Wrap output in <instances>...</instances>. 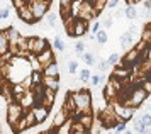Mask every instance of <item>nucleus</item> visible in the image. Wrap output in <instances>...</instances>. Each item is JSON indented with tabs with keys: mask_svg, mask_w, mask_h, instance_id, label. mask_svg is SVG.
<instances>
[{
	"mask_svg": "<svg viewBox=\"0 0 151 134\" xmlns=\"http://www.w3.org/2000/svg\"><path fill=\"white\" fill-rule=\"evenodd\" d=\"M76 105V114H93L92 112V92L87 88H80L71 92ZM75 114V115H76Z\"/></svg>",
	"mask_w": 151,
	"mask_h": 134,
	"instance_id": "1",
	"label": "nucleus"
},
{
	"mask_svg": "<svg viewBox=\"0 0 151 134\" xmlns=\"http://www.w3.org/2000/svg\"><path fill=\"white\" fill-rule=\"evenodd\" d=\"M148 95H150V94L143 88V85H137V87L132 88V92L129 94V97H127L122 104H124V105H129V107L136 109V107H139L146 99H148Z\"/></svg>",
	"mask_w": 151,
	"mask_h": 134,
	"instance_id": "2",
	"label": "nucleus"
},
{
	"mask_svg": "<svg viewBox=\"0 0 151 134\" xmlns=\"http://www.w3.org/2000/svg\"><path fill=\"white\" fill-rule=\"evenodd\" d=\"M110 105H112V109H114V112H116V115L121 119V121H131L132 117H134V114H136V109L134 107H129V105H124L122 102H119L116 99V100L109 102Z\"/></svg>",
	"mask_w": 151,
	"mask_h": 134,
	"instance_id": "3",
	"label": "nucleus"
},
{
	"mask_svg": "<svg viewBox=\"0 0 151 134\" xmlns=\"http://www.w3.org/2000/svg\"><path fill=\"white\" fill-rule=\"evenodd\" d=\"M24 112H26V109L22 107L17 100L9 102V104H7V122L10 124V128H12L19 119L24 117Z\"/></svg>",
	"mask_w": 151,
	"mask_h": 134,
	"instance_id": "4",
	"label": "nucleus"
},
{
	"mask_svg": "<svg viewBox=\"0 0 151 134\" xmlns=\"http://www.w3.org/2000/svg\"><path fill=\"white\" fill-rule=\"evenodd\" d=\"M27 46H29V53L39 54V53H42V51L49 46V41L46 39V37H37V36H32V37H27Z\"/></svg>",
	"mask_w": 151,
	"mask_h": 134,
	"instance_id": "5",
	"label": "nucleus"
},
{
	"mask_svg": "<svg viewBox=\"0 0 151 134\" xmlns=\"http://www.w3.org/2000/svg\"><path fill=\"white\" fill-rule=\"evenodd\" d=\"M29 7H31L32 15H34L36 22H37V20H41L42 17L48 14L49 4H48V2H44V0H34V2H31V4H29Z\"/></svg>",
	"mask_w": 151,
	"mask_h": 134,
	"instance_id": "6",
	"label": "nucleus"
},
{
	"mask_svg": "<svg viewBox=\"0 0 151 134\" xmlns=\"http://www.w3.org/2000/svg\"><path fill=\"white\" fill-rule=\"evenodd\" d=\"M129 75H131V68H126V66L121 65V66L114 68V71L110 73L109 78H114V80H119V81H122V83H127Z\"/></svg>",
	"mask_w": 151,
	"mask_h": 134,
	"instance_id": "7",
	"label": "nucleus"
},
{
	"mask_svg": "<svg viewBox=\"0 0 151 134\" xmlns=\"http://www.w3.org/2000/svg\"><path fill=\"white\" fill-rule=\"evenodd\" d=\"M32 114H34V117H36V122L41 124V122H44L48 119L49 107H46L44 104H36L34 107H32Z\"/></svg>",
	"mask_w": 151,
	"mask_h": 134,
	"instance_id": "8",
	"label": "nucleus"
},
{
	"mask_svg": "<svg viewBox=\"0 0 151 134\" xmlns=\"http://www.w3.org/2000/svg\"><path fill=\"white\" fill-rule=\"evenodd\" d=\"M37 56V61L41 63V66L44 68V66H48V65H51V63H55L56 61V58H55V53H53V49H51V46H48L42 53H39V54H36Z\"/></svg>",
	"mask_w": 151,
	"mask_h": 134,
	"instance_id": "9",
	"label": "nucleus"
},
{
	"mask_svg": "<svg viewBox=\"0 0 151 134\" xmlns=\"http://www.w3.org/2000/svg\"><path fill=\"white\" fill-rule=\"evenodd\" d=\"M73 31H75V37H82V36H85V34H87V32L90 31V27H88V20L76 17L75 22H73Z\"/></svg>",
	"mask_w": 151,
	"mask_h": 134,
	"instance_id": "10",
	"label": "nucleus"
},
{
	"mask_svg": "<svg viewBox=\"0 0 151 134\" xmlns=\"http://www.w3.org/2000/svg\"><path fill=\"white\" fill-rule=\"evenodd\" d=\"M73 121L78 122V124H82L87 131H90V129L93 128V124H95V121H93V114H76L75 117H73Z\"/></svg>",
	"mask_w": 151,
	"mask_h": 134,
	"instance_id": "11",
	"label": "nucleus"
},
{
	"mask_svg": "<svg viewBox=\"0 0 151 134\" xmlns=\"http://www.w3.org/2000/svg\"><path fill=\"white\" fill-rule=\"evenodd\" d=\"M17 17H19L21 20H24L26 24H34V22H36V19H34V15H32V10H31L29 4H27V5H24V7H21V9L17 10Z\"/></svg>",
	"mask_w": 151,
	"mask_h": 134,
	"instance_id": "12",
	"label": "nucleus"
},
{
	"mask_svg": "<svg viewBox=\"0 0 151 134\" xmlns=\"http://www.w3.org/2000/svg\"><path fill=\"white\" fill-rule=\"evenodd\" d=\"M68 119H71V117H70V114L61 107V109H60V110H58V112L55 114V119H53V128L58 129L60 126H63L65 122L68 121Z\"/></svg>",
	"mask_w": 151,
	"mask_h": 134,
	"instance_id": "13",
	"label": "nucleus"
},
{
	"mask_svg": "<svg viewBox=\"0 0 151 134\" xmlns=\"http://www.w3.org/2000/svg\"><path fill=\"white\" fill-rule=\"evenodd\" d=\"M42 85L46 88H49V90H55V92H58L60 90V76H42Z\"/></svg>",
	"mask_w": 151,
	"mask_h": 134,
	"instance_id": "14",
	"label": "nucleus"
},
{
	"mask_svg": "<svg viewBox=\"0 0 151 134\" xmlns=\"http://www.w3.org/2000/svg\"><path fill=\"white\" fill-rule=\"evenodd\" d=\"M19 104H21L24 109H32L36 104V99H34V94L31 92V90H27L26 94L21 97V100H19Z\"/></svg>",
	"mask_w": 151,
	"mask_h": 134,
	"instance_id": "15",
	"label": "nucleus"
},
{
	"mask_svg": "<svg viewBox=\"0 0 151 134\" xmlns=\"http://www.w3.org/2000/svg\"><path fill=\"white\" fill-rule=\"evenodd\" d=\"M132 39H134V34H131L129 31H126V32L119 37V43H121V48H122L124 51H127L131 49V44H132Z\"/></svg>",
	"mask_w": 151,
	"mask_h": 134,
	"instance_id": "16",
	"label": "nucleus"
},
{
	"mask_svg": "<svg viewBox=\"0 0 151 134\" xmlns=\"http://www.w3.org/2000/svg\"><path fill=\"white\" fill-rule=\"evenodd\" d=\"M10 44H9V37H7V31H0V56H4L5 53H9Z\"/></svg>",
	"mask_w": 151,
	"mask_h": 134,
	"instance_id": "17",
	"label": "nucleus"
},
{
	"mask_svg": "<svg viewBox=\"0 0 151 134\" xmlns=\"http://www.w3.org/2000/svg\"><path fill=\"white\" fill-rule=\"evenodd\" d=\"M42 75H46V76H60V65L58 63H51L48 66L42 68Z\"/></svg>",
	"mask_w": 151,
	"mask_h": 134,
	"instance_id": "18",
	"label": "nucleus"
},
{
	"mask_svg": "<svg viewBox=\"0 0 151 134\" xmlns=\"http://www.w3.org/2000/svg\"><path fill=\"white\" fill-rule=\"evenodd\" d=\"M55 99H56V92L55 90H49V88H46V92H44V97H42V102L41 104H44L46 107H53V104H55Z\"/></svg>",
	"mask_w": 151,
	"mask_h": 134,
	"instance_id": "19",
	"label": "nucleus"
},
{
	"mask_svg": "<svg viewBox=\"0 0 151 134\" xmlns=\"http://www.w3.org/2000/svg\"><path fill=\"white\" fill-rule=\"evenodd\" d=\"M71 131H73V119H68L63 126L56 129V134H71Z\"/></svg>",
	"mask_w": 151,
	"mask_h": 134,
	"instance_id": "20",
	"label": "nucleus"
},
{
	"mask_svg": "<svg viewBox=\"0 0 151 134\" xmlns=\"http://www.w3.org/2000/svg\"><path fill=\"white\" fill-rule=\"evenodd\" d=\"M124 14H126V19L136 20L137 19V9H136V5H126Z\"/></svg>",
	"mask_w": 151,
	"mask_h": 134,
	"instance_id": "21",
	"label": "nucleus"
},
{
	"mask_svg": "<svg viewBox=\"0 0 151 134\" xmlns=\"http://www.w3.org/2000/svg\"><path fill=\"white\" fill-rule=\"evenodd\" d=\"M139 39H143V41H146L148 44H151V22L148 24V26H144L143 29H141Z\"/></svg>",
	"mask_w": 151,
	"mask_h": 134,
	"instance_id": "22",
	"label": "nucleus"
},
{
	"mask_svg": "<svg viewBox=\"0 0 151 134\" xmlns=\"http://www.w3.org/2000/svg\"><path fill=\"white\" fill-rule=\"evenodd\" d=\"M42 71H31V81H32V87H36V85H41L42 83ZM31 87V88H32Z\"/></svg>",
	"mask_w": 151,
	"mask_h": 134,
	"instance_id": "23",
	"label": "nucleus"
},
{
	"mask_svg": "<svg viewBox=\"0 0 151 134\" xmlns=\"http://www.w3.org/2000/svg\"><path fill=\"white\" fill-rule=\"evenodd\" d=\"M83 61H85V65H88V66H92V65H95V54L92 53V51H85V53L80 56Z\"/></svg>",
	"mask_w": 151,
	"mask_h": 134,
	"instance_id": "24",
	"label": "nucleus"
},
{
	"mask_svg": "<svg viewBox=\"0 0 151 134\" xmlns=\"http://www.w3.org/2000/svg\"><path fill=\"white\" fill-rule=\"evenodd\" d=\"M134 131H136L137 134H144V133H148V128L144 126V122L141 121V117H137L136 121H134Z\"/></svg>",
	"mask_w": 151,
	"mask_h": 134,
	"instance_id": "25",
	"label": "nucleus"
},
{
	"mask_svg": "<svg viewBox=\"0 0 151 134\" xmlns=\"http://www.w3.org/2000/svg\"><path fill=\"white\" fill-rule=\"evenodd\" d=\"M53 46H55L56 51H60V53H63L65 49H66V46H65V41L60 37V36H56L55 39H53Z\"/></svg>",
	"mask_w": 151,
	"mask_h": 134,
	"instance_id": "26",
	"label": "nucleus"
},
{
	"mask_svg": "<svg viewBox=\"0 0 151 134\" xmlns=\"http://www.w3.org/2000/svg\"><path fill=\"white\" fill-rule=\"evenodd\" d=\"M95 39H97V43H100V44H105V43H107V39H109V36H107V31H105V29H100V31L95 34Z\"/></svg>",
	"mask_w": 151,
	"mask_h": 134,
	"instance_id": "27",
	"label": "nucleus"
},
{
	"mask_svg": "<svg viewBox=\"0 0 151 134\" xmlns=\"http://www.w3.org/2000/svg\"><path fill=\"white\" fill-rule=\"evenodd\" d=\"M104 80H105V76H104L102 73L100 75H92V78H90V85H92V87H99Z\"/></svg>",
	"mask_w": 151,
	"mask_h": 134,
	"instance_id": "28",
	"label": "nucleus"
},
{
	"mask_svg": "<svg viewBox=\"0 0 151 134\" xmlns=\"http://www.w3.org/2000/svg\"><path fill=\"white\" fill-rule=\"evenodd\" d=\"M71 134H90V131H87L82 124L73 121V131H71Z\"/></svg>",
	"mask_w": 151,
	"mask_h": 134,
	"instance_id": "29",
	"label": "nucleus"
},
{
	"mask_svg": "<svg viewBox=\"0 0 151 134\" xmlns=\"http://www.w3.org/2000/svg\"><path fill=\"white\" fill-rule=\"evenodd\" d=\"M109 4V0H95V4H93V9H95L97 12H102L104 9L107 7Z\"/></svg>",
	"mask_w": 151,
	"mask_h": 134,
	"instance_id": "30",
	"label": "nucleus"
},
{
	"mask_svg": "<svg viewBox=\"0 0 151 134\" xmlns=\"http://www.w3.org/2000/svg\"><path fill=\"white\" fill-rule=\"evenodd\" d=\"M107 61H109L110 66H116V65H119V63H121V56H119L117 53H112L109 58H107Z\"/></svg>",
	"mask_w": 151,
	"mask_h": 134,
	"instance_id": "31",
	"label": "nucleus"
},
{
	"mask_svg": "<svg viewBox=\"0 0 151 134\" xmlns=\"http://www.w3.org/2000/svg\"><path fill=\"white\" fill-rule=\"evenodd\" d=\"M76 71H78V61H76V60L68 61V73L70 75H75Z\"/></svg>",
	"mask_w": 151,
	"mask_h": 134,
	"instance_id": "32",
	"label": "nucleus"
},
{
	"mask_svg": "<svg viewBox=\"0 0 151 134\" xmlns=\"http://www.w3.org/2000/svg\"><path fill=\"white\" fill-rule=\"evenodd\" d=\"M92 78V73H90L88 68H83L82 71H80V81H88Z\"/></svg>",
	"mask_w": 151,
	"mask_h": 134,
	"instance_id": "33",
	"label": "nucleus"
},
{
	"mask_svg": "<svg viewBox=\"0 0 151 134\" xmlns=\"http://www.w3.org/2000/svg\"><path fill=\"white\" fill-rule=\"evenodd\" d=\"M97 66H99V71H100V73H104V71H107V70H109V61L107 60H100L99 61V63H97Z\"/></svg>",
	"mask_w": 151,
	"mask_h": 134,
	"instance_id": "34",
	"label": "nucleus"
},
{
	"mask_svg": "<svg viewBox=\"0 0 151 134\" xmlns=\"http://www.w3.org/2000/svg\"><path fill=\"white\" fill-rule=\"evenodd\" d=\"M134 48H136V49H137L141 54H143L144 51L148 49V43H146V41H143V39H139V41H137V44H136Z\"/></svg>",
	"mask_w": 151,
	"mask_h": 134,
	"instance_id": "35",
	"label": "nucleus"
},
{
	"mask_svg": "<svg viewBox=\"0 0 151 134\" xmlns=\"http://www.w3.org/2000/svg\"><path fill=\"white\" fill-rule=\"evenodd\" d=\"M75 53L78 54V56H82V54L85 53V43H83V41H78L75 44Z\"/></svg>",
	"mask_w": 151,
	"mask_h": 134,
	"instance_id": "36",
	"label": "nucleus"
},
{
	"mask_svg": "<svg viewBox=\"0 0 151 134\" xmlns=\"http://www.w3.org/2000/svg\"><path fill=\"white\" fill-rule=\"evenodd\" d=\"M76 0H60V7H66V9H73Z\"/></svg>",
	"mask_w": 151,
	"mask_h": 134,
	"instance_id": "37",
	"label": "nucleus"
},
{
	"mask_svg": "<svg viewBox=\"0 0 151 134\" xmlns=\"http://www.w3.org/2000/svg\"><path fill=\"white\" fill-rule=\"evenodd\" d=\"M141 121L144 122V126H146V128H151V114H148V112L143 114V115H141Z\"/></svg>",
	"mask_w": 151,
	"mask_h": 134,
	"instance_id": "38",
	"label": "nucleus"
},
{
	"mask_svg": "<svg viewBox=\"0 0 151 134\" xmlns=\"http://www.w3.org/2000/svg\"><path fill=\"white\" fill-rule=\"evenodd\" d=\"M10 15V7H2L0 9V19H7Z\"/></svg>",
	"mask_w": 151,
	"mask_h": 134,
	"instance_id": "39",
	"label": "nucleus"
},
{
	"mask_svg": "<svg viewBox=\"0 0 151 134\" xmlns=\"http://www.w3.org/2000/svg\"><path fill=\"white\" fill-rule=\"evenodd\" d=\"M12 5L15 7V10H19L21 7L27 5V0H12Z\"/></svg>",
	"mask_w": 151,
	"mask_h": 134,
	"instance_id": "40",
	"label": "nucleus"
},
{
	"mask_svg": "<svg viewBox=\"0 0 151 134\" xmlns=\"http://www.w3.org/2000/svg\"><path fill=\"white\" fill-rule=\"evenodd\" d=\"M126 129H127V122L126 121H121L119 122V124H117V128H116V133H124V131H126Z\"/></svg>",
	"mask_w": 151,
	"mask_h": 134,
	"instance_id": "41",
	"label": "nucleus"
},
{
	"mask_svg": "<svg viewBox=\"0 0 151 134\" xmlns=\"http://www.w3.org/2000/svg\"><path fill=\"white\" fill-rule=\"evenodd\" d=\"M46 22H48V26H55V24H56V14L49 12L48 17H46Z\"/></svg>",
	"mask_w": 151,
	"mask_h": 134,
	"instance_id": "42",
	"label": "nucleus"
},
{
	"mask_svg": "<svg viewBox=\"0 0 151 134\" xmlns=\"http://www.w3.org/2000/svg\"><path fill=\"white\" fill-rule=\"evenodd\" d=\"M100 22H102V27H112V17L110 15H105Z\"/></svg>",
	"mask_w": 151,
	"mask_h": 134,
	"instance_id": "43",
	"label": "nucleus"
},
{
	"mask_svg": "<svg viewBox=\"0 0 151 134\" xmlns=\"http://www.w3.org/2000/svg\"><path fill=\"white\" fill-rule=\"evenodd\" d=\"M100 27H102V22H100V20H95V22H93V26H92V29H90L92 34H97L99 31H100Z\"/></svg>",
	"mask_w": 151,
	"mask_h": 134,
	"instance_id": "44",
	"label": "nucleus"
},
{
	"mask_svg": "<svg viewBox=\"0 0 151 134\" xmlns=\"http://www.w3.org/2000/svg\"><path fill=\"white\" fill-rule=\"evenodd\" d=\"M119 4H121V0H109V4H107V7L114 10V9H117V7H119Z\"/></svg>",
	"mask_w": 151,
	"mask_h": 134,
	"instance_id": "45",
	"label": "nucleus"
},
{
	"mask_svg": "<svg viewBox=\"0 0 151 134\" xmlns=\"http://www.w3.org/2000/svg\"><path fill=\"white\" fill-rule=\"evenodd\" d=\"M127 31H129L131 34H134V36H136V34H137V26H136V24H131V26L127 27Z\"/></svg>",
	"mask_w": 151,
	"mask_h": 134,
	"instance_id": "46",
	"label": "nucleus"
},
{
	"mask_svg": "<svg viewBox=\"0 0 151 134\" xmlns=\"http://www.w3.org/2000/svg\"><path fill=\"white\" fill-rule=\"evenodd\" d=\"M114 17L116 19H122V17H126V14H124V10H116L114 12Z\"/></svg>",
	"mask_w": 151,
	"mask_h": 134,
	"instance_id": "47",
	"label": "nucleus"
},
{
	"mask_svg": "<svg viewBox=\"0 0 151 134\" xmlns=\"http://www.w3.org/2000/svg\"><path fill=\"white\" fill-rule=\"evenodd\" d=\"M143 7L148 12H151V0H143Z\"/></svg>",
	"mask_w": 151,
	"mask_h": 134,
	"instance_id": "48",
	"label": "nucleus"
},
{
	"mask_svg": "<svg viewBox=\"0 0 151 134\" xmlns=\"http://www.w3.org/2000/svg\"><path fill=\"white\" fill-rule=\"evenodd\" d=\"M121 134H132V131H131V129H126V131H124V133H121Z\"/></svg>",
	"mask_w": 151,
	"mask_h": 134,
	"instance_id": "49",
	"label": "nucleus"
},
{
	"mask_svg": "<svg viewBox=\"0 0 151 134\" xmlns=\"http://www.w3.org/2000/svg\"><path fill=\"white\" fill-rule=\"evenodd\" d=\"M141 0H132V5H136V4H139Z\"/></svg>",
	"mask_w": 151,
	"mask_h": 134,
	"instance_id": "50",
	"label": "nucleus"
},
{
	"mask_svg": "<svg viewBox=\"0 0 151 134\" xmlns=\"http://www.w3.org/2000/svg\"><path fill=\"white\" fill-rule=\"evenodd\" d=\"M31 2H34V0H27V4H31Z\"/></svg>",
	"mask_w": 151,
	"mask_h": 134,
	"instance_id": "51",
	"label": "nucleus"
},
{
	"mask_svg": "<svg viewBox=\"0 0 151 134\" xmlns=\"http://www.w3.org/2000/svg\"><path fill=\"white\" fill-rule=\"evenodd\" d=\"M150 110H151V102H150Z\"/></svg>",
	"mask_w": 151,
	"mask_h": 134,
	"instance_id": "52",
	"label": "nucleus"
},
{
	"mask_svg": "<svg viewBox=\"0 0 151 134\" xmlns=\"http://www.w3.org/2000/svg\"><path fill=\"white\" fill-rule=\"evenodd\" d=\"M0 63H2V58H0Z\"/></svg>",
	"mask_w": 151,
	"mask_h": 134,
	"instance_id": "53",
	"label": "nucleus"
},
{
	"mask_svg": "<svg viewBox=\"0 0 151 134\" xmlns=\"http://www.w3.org/2000/svg\"><path fill=\"white\" fill-rule=\"evenodd\" d=\"M114 134H119V133H114Z\"/></svg>",
	"mask_w": 151,
	"mask_h": 134,
	"instance_id": "54",
	"label": "nucleus"
}]
</instances>
